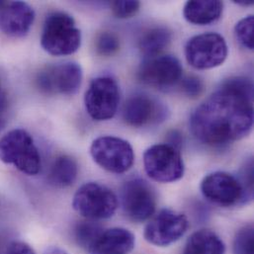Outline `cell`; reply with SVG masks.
<instances>
[{"label": "cell", "instance_id": "1", "mask_svg": "<svg viewBox=\"0 0 254 254\" xmlns=\"http://www.w3.org/2000/svg\"><path fill=\"white\" fill-rule=\"evenodd\" d=\"M254 126V85L246 77L226 80L196 108L190 128L201 142L221 146L247 136Z\"/></svg>", "mask_w": 254, "mask_h": 254}, {"label": "cell", "instance_id": "2", "mask_svg": "<svg viewBox=\"0 0 254 254\" xmlns=\"http://www.w3.org/2000/svg\"><path fill=\"white\" fill-rule=\"evenodd\" d=\"M80 44V30L70 15L54 12L46 18L41 45L47 53L53 56L72 55L79 49Z\"/></svg>", "mask_w": 254, "mask_h": 254}, {"label": "cell", "instance_id": "3", "mask_svg": "<svg viewBox=\"0 0 254 254\" xmlns=\"http://www.w3.org/2000/svg\"><path fill=\"white\" fill-rule=\"evenodd\" d=\"M0 160L28 175H36L41 170L39 150L31 134L22 128L12 129L0 137Z\"/></svg>", "mask_w": 254, "mask_h": 254}, {"label": "cell", "instance_id": "4", "mask_svg": "<svg viewBox=\"0 0 254 254\" xmlns=\"http://www.w3.org/2000/svg\"><path fill=\"white\" fill-rule=\"evenodd\" d=\"M72 206L79 215L88 220H105L117 211L118 198L107 186L89 182L76 191Z\"/></svg>", "mask_w": 254, "mask_h": 254}, {"label": "cell", "instance_id": "5", "mask_svg": "<svg viewBox=\"0 0 254 254\" xmlns=\"http://www.w3.org/2000/svg\"><path fill=\"white\" fill-rule=\"evenodd\" d=\"M143 166L146 174L160 183H170L181 179L185 170L179 150L167 143H158L148 147L143 154Z\"/></svg>", "mask_w": 254, "mask_h": 254}, {"label": "cell", "instance_id": "6", "mask_svg": "<svg viewBox=\"0 0 254 254\" xmlns=\"http://www.w3.org/2000/svg\"><path fill=\"white\" fill-rule=\"evenodd\" d=\"M188 64L197 69L221 65L228 57V45L218 33H204L191 38L185 47Z\"/></svg>", "mask_w": 254, "mask_h": 254}, {"label": "cell", "instance_id": "7", "mask_svg": "<svg viewBox=\"0 0 254 254\" xmlns=\"http://www.w3.org/2000/svg\"><path fill=\"white\" fill-rule=\"evenodd\" d=\"M90 152L100 167L116 174L127 171L134 160L131 145L127 140L112 135L96 138L91 144Z\"/></svg>", "mask_w": 254, "mask_h": 254}, {"label": "cell", "instance_id": "8", "mask_svg": "<svg viewBox=\"0 0 254 254\" xmlns=\"http://www.w3.org/2000/svg\"><path fill=\"white\" fill-rule=\"evenodd\" d=\"M119 102V85L109 76L95 78L90 83L84 97L86 111L96 121L112 119L118 110Z\"/></svg>", "mask_w": 254, "mask_h": 254}, {"label": "cell", "instance_id": "9", "mask_svg": "<svg viewBox=\"0 0 254 254\" xmlns=\"http://www.w3.org/2000/svg\"><path fill=\"white\" fill-rule=\"evenodd\" d=\"M82 69L73 62L49 65L36 78L38 88L47 94L72 95L81 85Z\"/></svg>", "mask_w": 254, "mask_h": 254}, {"label": "cell", "instance_id": "10", "mask_svg": "<svg viewBox=\"0 0 254 254\" xmlns=\"http://www.w3.org/2000/svg\"><path fill=\"white\" fill-rule=\"evenodd\" d=\"M121 202L128 219L134 222H143L151 218L155 212L156 195L145 180L135 178L123 185Z\"/></svg>", "mask_w": 254, "mask_h": 254}, {"label": "cell", "instance_id": "11", "mask_svg": "<svg viewBox=\"0 0 254 254\" xmlns=\"http://www.w3.org/2000/svg\"><path fill=\"white\" fill-rule=\"evenodd\" d=\"M187 218L176 211L163 209L146 225L144 239L156 247H167L180 240L188 229Z\"/></svg>", "mask_w": 254, "mask_h": 254}, {"label": "cell", "instance_id": "12", "mask_svg": "<svg viewBox=\"0 0 254 254\" xmlns=\"http://www.w3.org/2000/svg\"><path fill=\"white\" fill-rule=\"evenodd\" d=\"M201 191L207 200L223 207L246 202L245 191L239 178L223 171L205 176L201 183Z\"/></svg>", "mask_w": 254, "mask_h": 254}, {"label": "cell", "instance_id": "13", "mask_svg": "<svg viewBox=\"0 0 254 254\" xmlns=\"http://www.w3.org/2000/svg\"><path fill=\"white\" fill-rule=\"evenodd\" d=\"M180 61L170 55L146 59L137 70V78L144 84L165 88L177 83L182 76Z\"/></svg>", "mask_w": 254, "mask_h": 254}, {"label": "cell", "instance_id": "14", "mask_svg": "<svg viewBox=\"0 0 254 254\" xmlns=\"http://www.w3.org/2000/svg\"><path fill=\"white\" fill-rule=\"evenodd\" d=\"M35 19L33 8L23 1L4 2L0 7V31L14 38L26 36Z\"/></svg>", "mask_w": 254, "mask_h": 254}, {"label": "cell", "instance_id": "15", "mask_svg": "<svg viewBox=\"0 0 254 254\" xmlns=\"http://www.w3.org/2000/svg\"><path fill=\"white\" fill-rule=\"evenodd\" d=\"M162 106L152 97L135 94L127 99L123 111V118L127 125L140 127L156 123L163 116Z\"/></svg>", "mask_w": 254, "mask_h": 254}, {"label": "cell", "instance_id": "16", "mask_svg": "<svg viewBox=\"0 0 254 254\" xmlns=\"http://www.w3.org/2000/svg\"><path fill=\"white\" fill-rule=\"evenodd\" d=\"M133 235L123 228L103 231L87 250L88 254H128L134 248Z\"/></svg>", "mask_w": 254, "mask_h": 254}, {"label": "cell", "instance_id": "17", "mask_svg": "<svg viewBox=\"0 0 254 254\" xmlns=\"http://www.w3.org/2000/svg\"><path fill=\"white\" fill-rule=\"evenodd\" d=\"M224 3L218 0H191L187 1L183 15L185 19L195 25H208L218 19L223 14Z\"/></svg>", "mask_w": 254, "mask_h": 254}, {"label": "cell", "instance_id": "18", "mask_svg": "<svg viewBox=\"0 0 254 254\" xmlns=\"http://www.w3.org/2000/svg\"><path fill=\"white\" fill-rule=\"evenodd\" d=\"M226 247L221 238L209 230L194 233L187 241L183 254H225Z\"/></svg>", "mask_w": 254, "mask_h": 254}, {"label": "cell", "instance_id": "19", "mask_svg": "<svg viewBox=\"0 0 254 254\" xmlns=\"http://www.w3.org/2000/svg\"><path fill=\"white\" fill-rule=\"evenodd\" d=\"M78 174V165L75 159L68 155L57 157L51 165L48 181L58 188H65L74 183Z\"/></svg>", "mask_w": 254, "mask_h": 254}, {"label": "cell", "instance_id": "20", "mask_svg": "<svg viewBox=\"0 0 254 254\" xmlns=\"http://www.w3.org/2000/svg\"><path fill=\"white\" fill-rule=\"evenodd\" d=\"M171 31L166 27H154L145 31L138 40V49L147 58L160 56L170 45Z\"/></svg>", "mask_w": 254, "mask_h": 254}, {"label": "cell", "instance_id": "21", "mask_svg": "<svg viewBox=\"0 0 254 254\" xmlns=\"http://www.w3.org/2000/svg\"><path fill=\"white\" fill-rule=\"evenodd\" d=\"M102 232L103 228L92 220L79 222L74 228V240L80 248L87 251Z\"/></svg>", "mask_w": 254, "mask_h": 254}, {"label": "cell", "instance_id": "22", "mask_svg": "<svg viewBox=\"0 0 254 254\" xmlns=\"http://www.w3.org/2000/svg\"><path fill=\"white\" fill-rule=\"evenodd\" d=\"M254 17L250 15L240 20L236 27L235 32L238 41L245 48L253 51L254 49Z\"/></svg>", "mask_w": 254, "mask_h": 254}, {"label": "cell", "instance_id": "23", "mask_svg": "<svg viewBox=\"0 0 254 254\" xmlns=\"http://www.w3.org/2000/svg\"><path fill=\"white\" fill-rule=\"evenodd\" d=\"M254 232L252 225L242 228L235 239L234 254H254Z\"/></svg>", "mask_w": 254, "mask_h": 254}, {"label": "cell", "instance_id": "24", "mask_svg": "<svg viewBox=\"0 0 254 254\" xmlns=\"http://www.w3.org/2000/svg\"><path fill=\"white\" fill-rule=\"evenodd\" d=\"M95 47L99 55L103 57H110L120 49V41L116 34L112 32H103L97 37Z\"/></svg>", "mask_w": 254, "mask_h": 254}, {"label": "cell", "instance_id": "25", "mask_svg": "<svg viewBox=\"0 0 254 254\" xmlns=\"http://www.w3.org/2000/svg\"><path fill=\"white\" fill-rule=\"evenodd\" d=\"M139 1H113L111 8L113 14L120 19H126L134 16L139 10Z\"/></svg>", "mask_w": 254, "mask_h": 254}, {"label": "cell", "instance_id": "26", "mask_svg": "<svg viewBox=\"0 0 254 254\" xmlns=\"http://www.w3.org/2000/svg\"><path fill=\"white\" fill-rule=\"evenodd\" d=\"M239 180L243 185L246 200H251L254 195V162L252 159L246 163Z\"/></svg>", "mask_w": 254, "mask_h": 254}, {"label": "cell", "instance_id": "27", "mask_svg": "<svg viewBox=\"0 0 254 254\" xmlns=\"http://www.w3.org/2000/svg\"><path fill=\"white\" fill-rule=\"evenodd\" d=\"M182 92L192 98L199 96L203 91V83L197 76L190 75L182 79L181 81Z\"/></svg>", "mask_w": 254, "mask_h": 254}, {"label": "cell", "instance_id": "28", "mask_svg": "<svg viewBox=\"0 0 254 254\" xmlns=\"http://www.w3.org/2000/svg\"><path fill=\"white\" fill-rule=\"evenodd\" d=\"M5 254H35L34 251L23 242H13L8 245Z\"/></svg>", "mask_w": 254, "mask_h": 254}, {"label": "cell", "instance_id": "29", "mask_svg": "<svg viewBox=\"0 0 254 254\" xmlns=\"http://www.w3.org/2000/svg\"><path fill=\"white\" fill-rule=\"evenodd\" d=\"M7 106H8L7 93L3 87V84L0 78V119H4V114L7 110Z\"/></svg>", "mask_w": 254, "mask_h": 254}, {"label": "cell", "instance_id": "30", "mask_svg": "<svg viewBox=\"0 0 254 254\" xmlns=\"http://www.w3.org/2000/svg\"><path fill=\"white\" fill-rule=\"evenodd\" d=\"M46 254H67L64 250L60 248H51L48 250Z\"/></svg>", "mask_w": 254, "mask_h": 254}, {"label": "cell", "instance_id": "31", "mask_svg": "<svg viewBox=\"0 0 254 254\" xmlns=\"http://www.w3.org/2000/svg\"><path fill=\"white\" fill-rule=\"evenodd\" d=\"M235 3H237L241 6H250V5L254 4V1L253 0H238V1H235Z\"/></svg>", "mask_w": 254, "mask_h": 254}, {"label": "cell", "instance_id": "32", "mask_svg": "<svg viewBox=\"0 0 254 254\" xmlns=\"http://www.w3.org/2000/svg\"><path fill=\"white\" fill-rule=\"evenodd\" d=\"M5 125V119H0V130L3 128Z\"/></svg>", "mask_w": 254, "mask_h": 254}, {"label": "cell", "instance_id": "33", "mask_svg": "<svg viewBox=\"0 0 254 254\" xmlns=\"http://www.w3.org/2000/svg\"><path fill=\"white\" fill-rule=\"evenodd\" d=\"M1 246H2V244L0 243V254H5L3 253V251H2V247Z\"/></svg>", "mask_w": 254, "mask_h": 254}, {"label": "cell", "instance_id": "34", "mask_svg": "<svg viewBox=\"0 0 254 254\" xmlns=\"http://www.w3.org/2000/svg\"><path fill=\"white\" fill-rule=\"evenodd\" d=\"M4 2H5V1H0V7L3 5V3H4Z\"/></svg>", "mask_w": 254, "mask_h": 254}]
</instances>
